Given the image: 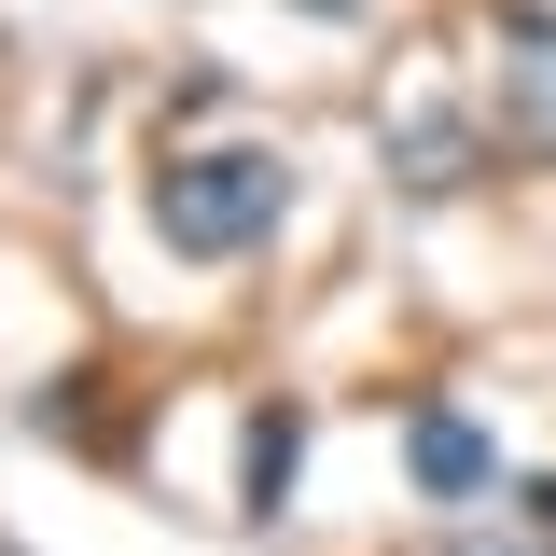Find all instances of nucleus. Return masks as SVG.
Here are the masks:
<instances>
[{
    "label": "nucleus",
    "instance_id": "obj_1",
    "mask_svg": "<svg viewBox=\"0 0 556 556\" xmlns=\"http://www.w3.org/2000/svg\"><path fill=\"white\" fill-rule=\"evenodd\" d=\"M278 208H292V167H278L265 139H208V153H167V167H153V237L195 251V265L265 251Z\"/></svg>",
    "mask_w": 556,
    "mask_h": 556
},
{
    "label": "nucleus",
    "instance_id": "obj_2",
    "mask_svg": "<svg viewBox=\"0 0 556 556\" xmlns=\"http://www.w3.org/2000/svg\"><path fill=\"white\" fill-rule=\"evenodd\" d=\"M376 139H390V181H404V195H459V181H473V112H459V98H390Z\"/></svg>",
    "mask_w": 556,
    "mask_h": 556
},
{
    "label": "nucleus",
    "instance_id": "obj_3",
    "mask_svg": "<svg viewBox=\"0 0 556 556\" xmlns=\"http://www.w3.org/2000/svg\"><path fill=\"white\" fill-rule=\"evenodd\" d=\"M501 139H529L556 167V14H515L501 28Z\"/></svg>",
    "mask_w": 556,
    "mask_h": 556
},
{
    "label": "nucleus",
    "instance_id": "obj_4",
    "mask_svg": "<svg viewBox=\"0 0 556 556\" xmlns=\"http://www.w3.org/2000/svg\"><path fill=\"white\" fill-rule=\"evenodd\" d=\"M404 473H417V501H473V486L501 473V445H486L459 404H417L404 417Z\"/></svg>",
    "mask_w": 556,
    "mask_h": 556
},
{
    "label": "nucleus",
    "instance_id": "obj_5",
    "mask_svg": "<svg viewBox=\"0 0 556 556\" xmlns=\"http://www.w3.org/2000/svg\"><path fill=\"white\" fill-rule=\"evenodd\" d=\"M292 473H306V404H251V431H237V515L278 529L292 515Z\"/></svg>",
    "mask_w": 556,
    "mask_h": 556
},
{
    "label": "nucleus",
    "instance_id": "obj_6",
    "mask_svg": "<svg viewBox=\"0 0 556 556\" xmlns=\"http://www.w3.org/2000/svg\"><path fill=\"white\" fill-rule=\"evenodd\" d=\"M445 556H556V529H543V515H529V529H459Z\"/></svg>",
    "mask_w": 556,
    "mask_h": 556
},
{
    "label": "nucleus",
    "instance_id": "obj_7",
    "mask_svg": "<svg viewBox=\"0 0 556 556\" xmlns=\"http://www.w3.org/2000/svg\"><path fill=\"white\" fill-rule=\"evenodd\" d=\"M292 14H348V0H292Z\"/></svg>",
    "mask_w": 556,
    "mask_h": 556
}]
</instances>
